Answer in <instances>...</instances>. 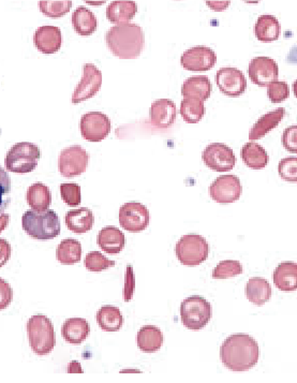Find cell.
Returning <instances> with one entry per match:
<instances>
[{
  "label": "cell",
  "instance_id": "cell-20",
  "mask_svg": "<svg viewBox=\"0 0 297 383\" xmlns=\"http://www.w3.org/2000/svg\"><path fill=\"white\" fill-rule=\"evenodd\" d=\"M97 242L105 252L116 255L122 252L126 240L124 233L118 228L109 225L100 230L98 234Z\"/></svg>",
  "mask_w": 297,
  "mask_h": 383
},
{
  "label": "cell",
  "instance_id": "cell-2",
  "mask_svg": "<svg viewBox=\"0 0 297 383\" xmlns=\"http://www.w3.org/2000/svg\"><path fill=\"white\" fill-rule=\"evenodd\" d=\"M105 41L118 58L135 59L143 52L145 35L139 25L127 23L111 27L105 35Z\"/></svg>",
  "mask_w": 297,
  "mask_h": 383
},
{
  "label": "cell",
  "instance_id": "cell-41",
  "mask_svg": "<svg viewBox=\"0 0 297 383\" xmlns=\"http://www.w3.org/2000/svg\"><path fill=\"white\" fill-rule=\"evenodd\" d=\"M267 96L273 103H281L290 97V87L283 81H275L267 86Z\"/></svg>",
  "mask_w": 297,
  "mask_h": 383
},
{
  "label": "cell",
  "instance_id": "cell-14",
  "mask_svg": "<svg viewBox=\"0 0 297 383\" xmlns=\"http://www.w3.org/2000/svg\"><path fill=\"white\" fill-rule=\"evenodd\" d=\"M243 193L241 180L235 175H222L216 178L209 187V195L220 204L239 201Z\"/></svg>",
  "mask_w": 297,
  "mask_h": 383
},
{
  "label": "cell",
  "instance_id": "cell-7",
  "mask_svg": "<svg viewBox=\"0 0 297 383\" xmlns=\"http://www.w3.org/2000/svg\"><path fill=\"white\" fill-rule=\"evenodd\" d=\"M41 152L36 144L20 142L12 146L6 156L5 165L14 173H29L37 168Z\"/></svg>",
  "mask_w": 297,
  "mask_h": 383
},
{
  "label": "cell",
  "instance_id": "cell-19",
  "mask_svg": "<svg viewBox=\"0 0 297 383\" xmlns=\"http://www.w3.org/2000/svg\"><path fill=\"white\" fill-rule=\"evenodd\" d=\"M284 115H286V110L283 108H278L260 117L250 131V141H256L264 138L267 133H271L281 123Z\"/></svg>",
  "mask_w": 297,
  "mask_h": 383
},
{
  "label": "cell",
  "instance_id": "cell-30",
  "mask_svg": "<svg viewBox=\"0 0 297 383\" xmlns=\"http://www.w3.org/2000/svg\"><path fill=\"white\" fill-rule=\"evenodd\" d=\"M241 156L244 163L252 170L264 169L269 160L266 150L256 142L245 144L241 148Z\"/></svg>",
  "mask_w": 297,
  "mask_h": 383
},
{
  "label": "cell",
  "instance_id": "cell-3",
  "mask_svg": "<svg viewBox=\"0 0 297 383\" xmlns=\"http://www.w3.org/2000/svg\"><path fill=\"white\" fill-rule=\"evenodd\" d=\"M22 227L35 240H53L61 233V220L54 210H28L23 215Z\"/></svg>",
  "mask_w": 297,
  "mask_h": 383
},
{
  "label": "cell",
  "instance_id": "cell-4",
  "mask_svg": "<svg viewBox=\"0 0 297 383\" xmlns=\"http://www.w3.org/2000/svg\"><path fill=\"white\" fill-rule=\"evenodd\" d=\"M27 336L31 349L36 354L43 357L50 354L56 344L54 325L43 315L33 316L27 321Z\"/></svg>",
  "mask_w": 297,
  "mask_h": 383
},
{
  "label": "cell",
  "instance_id": "cell-9",
  "mask_svg": "<svg viewBox=\"0 0 297 383\" xmlns=\"http://www.w3.org/2000/svg\"><path fill=\"white\" fill-rule=\"evenodd\" d=\"M111 121L101 112H89L83 115L80 131L86 141L100 142L111 133Z\"/></svg>",
  "mask_w": 297,
  "mask_h": 383
},
{
  "label": "cell",
  "instance_id": "cell-39",
  "mask_svg": "<svg viewBox=\"0 0 297 383\" xmlns=\"http://www.w3.org/2000/svg\"><path fill=\"white\" fill-rule=\"evenodd\" d=\"M61 199L65 201L67 205L74 206L80 205L82 202V195H80V187L75 183H65L61 185Z\"/></svg>",
  "mask_w": 297,
  "mask_h": 383
},
{
  "label": "cell",
  "instance_id": "cell-28",
  "mask_svg": "<svg viewBox=\"0 0 297 383\" xmlns=\"http://www.w3.org/2000/svg\"><path fill=\"white\" fill-rule=\"evenodd\" d=\"M246 297L254 305H264L271 297V285L265 278H250L246 285Z\"/></svg>",
  "mask_w": 297,
  "mask_h": 383
},
{
  "label": "cell",
  "instance_id": "cell-34",
  "mask_svg": "<svg viewBox=\"0 0 297 383\" xmlns=\"http://www.w3.org/2000/svg\"><path fill=\"white\" fill-rule=\"evenodd\" d=\"M179 113L187 123H199L205 115L204 102L197 98H184L180 102Z\"/></svg>",
  "mask_w": 297,
  "mask_h": 383
},
{
  "label": "cell",
  "instance_id": "cell-47",
  "mask_svg": "<svg viewBox=\"0 0 297 383\" xmlns=\"http://www.w3.org/2000/svg\"><path fill=\"white\" fill-rule=\"evenodd\" d=\"M10 216L8 214L0 215V233L9 225Z\"/></svg>",
  "mask_w": 297,
  "mask_h": 383
},
{
  "label": "cell",
  "instance_id": "cell-26",
  "mask_svg": "<svg viewBox=\"0 0 297 383\" xmlns=\"http://www.w3.org/2000/svg\"><path fill=\"white\" fill-rule=\"evenodd\" d=\"M254 34L256 39L262 42H273L279 39L281 35V25L273 16H261L254 25Z\"/></svg>",
  "mask_w": 297,
  "mask_h": 383
},
{
  "label": "cell",
  "instance_id": "cell-43",
  "mask_svg": "<svg viewBox=\"0 0 297 383\" xmlns=\"http://www.w3.org/2000/svg\"><path fill=\"white\" fill-rule=\"evenodd\" d=\"M14 300L11 286L3 278H0V310H6Z\"/></svg>",
  "mask_w": 297,
  "mask_h": 383
},
{
  "label": "cell",
  "instance_id": "cell-18",
  "mask_svg": "<svg viewBox=\"0 0 297 383\" xmlns=\"http://www.w3.org/2000/svg\"><path fill=\"white\" fill-rule=\"evenodd\" d=\"M176 121V106L172 100L158 99L150 106V123L155 128L167 129Z\"/></svg>",
  "mask_w": 297,
  "mask_h": 383
},
{
  "label": "cell",
  "instance_id": "cell-22",
  "mask_svg": "<svg viewBox=\"0 0 297 383\" xmlns=\"http://www.w3.org/2000/svg\"><path fill=\"white\" fill-rule=\"evenodd\" d=\"M273 284L279 290L292 292L297 290V265L282 262L276 267L273 275Z\"/></svg>",
  "mask_w": 297,
  "mask_h": 383
},
{
  "label": "cell",
  "instance_id": "cell-23",
  "mask_svg": "<svg viewBox=\"0 0 297 383\" xmlns=\"http://www.w3.org/2000/svg\"><path fill=\"white\" fill-rule=\"evenodd\" d=\"M137 12L135 1L116 0L110 4L107 9V18L113 24H127L135 18Z\"/></svg>",
  "mask_w": 297,
  "mask_h": 383
},
{
  "label": "cell",
  "instance_id": "cell-27",
  "mask_svg": "<svg viewBox=\"0 0 297 383\" xmlns=\"http://www.w3.org/2000/svg\"><path fill=\"white\" fill-rule=\"evenodd\" d=\"M137 342L140 350L143 352H157L163 344L162 332L154 325H145L137 333Z\"/></svg>",
  "mask_w": 297,
  "mask_h": 383
},
{
  "label": "cell",
  "instance_id": "cell-15",
  "mask_svg": "<svg viewBox=\"0 0 297 383\" xmlns=\"http://www.w3.org/2000/svg\"><path fill=\"white\" fill-rule=\"evenodd\" d=\"M250 80L258 86H269L277 81L279 68L273 59L266 56H259L252 59L248 68Z\"/></svg>",
  "mask_w": 297,
  "mask_h": 383
},
{
  "label": "cell",
  "instance_id": "cell-12",
  "mask_svg": "<svg viewBox=\"0 0 297 383\" xmlns=\"http://www.w3.org/2000/svg\"><path fill=\"white\" fill-rule=\"evenodd\" d=\"M147 208L139 202L125 203L120 210V223L125 230L133 233L144 231L150 225Z\"/></svg>",
  "mask_w": 297,
  "mask_h": 383
},
{
  "label": "cell",
  "instance_id": "cell-1",
  "mask_svg": "<svg viewBox=\"0 0 297 383\" xmlns=\"http://www.w3.org/2000/svg\"><path fill=\"white\" fill-rule=\"evenodd\" d=\"M260 349L258 342L247 334H234L224 340L220 348V359L228 369L247 372L258 364Z\"/></svg>",
  "mask_w": 297,
  "mask_h": 383
},
{
  "label": "cell",
  "instance_id": "cell-45",
  "mask_svg": "<svg viewBox=\"0 0 297 383\" xmlns=\"http://www.w3.org/2000/svg\"><path fill=\"white\" fill-rule=\"evenodd\" d=\"M12 247L8 240L0 238V267L7 265L11 258Z\"/></svg>",
  "mask_w": 297,
  "mask_h": 383
},
{
  "label": "cell",
  "instance_id": "cell-21",
  "mask_svg": "<svg viewBox=\"0 0 297 383\" xmlns=\"http://www.w3.org/2000/svg\"><path fill=\"white\" fill-rule=\"evenodd\" d=\"M212 89L213 85L207 76H190L182 84V95L186 98H197L204 102L211 97Z\"/></svg>",
  "mask_w": 297,
  "mask_h": 383
},
{
  "label": "cell",
  "instance_id": "cell-40",
  "mask_svg": "<svg viewBox=\"0 0 297 383\" xmlns=\"http://www.w3.org/2000/svg\"><path fill=\"white\" fill-rule=\"evenodd\" d=\"M278 173L286 182L297 183V157H286L278 165Z\"/></svg>",
  "mask_w": 297,
  "mask_h": 383
},
{
  "label": "cell",
  "instance_id": "cell-29",
  "mask_svg": "<svg viewBox=\"0 0 297 383\" xmlns=\"http://www.w3.org/2000/svg\"><path fill=\"white\" fill-rule=\"evenodd\" d=\"M26 201L36 212H46L52 203V193L46 185L36 183L27 189Z\"/></svg>",
  "mask_w": 297,
  "mask_h": 383
},
{
  "label": "cell",
  "instance_id": "cell-38",
  "mask_svg": "<svg viewBox=\"0 0 297 383\" xmlns=\"http://www.w3.org/2000/svg\"><path fill=\"white\" fill-rule=\"evenodd\" d=\"M12 183L7 171L0 167V215L4 214L11 202Z\"/></svg>",
  "mask_w": 297,
  "mask_h": 383
},
{
  "label": "cell",
  "instance_id": "cell-16",
  "mask_svg": "<svg viewBox=\"0 0 297 383\" xmlns=\"http://www.w3.org/2000/svg\"><path fill=\"white\" fill-rule=\"evenodd\" d=\"M216 83L220 91L229 97H239L247 88V80L241 70L236 68H222L216 73Z\"/></svg>",
  "mask_w": 297,
  "mask_h": 383
},
{
  "label": "cell",
  "instance_id": "cell-35",
  "mask_svg": "<svg viewBox=\"0 0 297 383\" xmlns=\"http://www.w3.org/2000/svg\"><path fill=\"white\" fill-rule=\"evenodd\" d=\"M73 3L71 0H61V1H50L43 0L40 1V11L48 16V18L58 19L63 18L71 10Z\"/></svg>",
  "mask_w": 297,
  "mask_h": 383
},
{
  "label": "cell",
  "instance_id": "cell-33",
  "mask_svg": "<svg viewBox=\"0 0 297 383\" xmlns=\"http://www.w3.org/2000/svg\"><path fill=\"white\" fill-rule=\"evenodd\" d=\"M56 258L61 265H76L82 258V245L73 238L61 240L56 249Z\"/></svg>",
  "mask_w": 297,
  "mask_h": 383
},
{
  "label": "cell",
  "instance_id": "cell-13",
  "mask_svg": "<svg viewBox=\"0 0 297 383\" xmlns=\"http://www.w3.org/2000/svg\"><path fill=\"white\" fill-rule=\"evenodd\" d=\"M217 63V55L209 46H194L189 48L180 57V65L192 72L209 71Z\"/></svg>",
  "mask_w": 297,
  "mask_h": 383
},
{
  "label": "cell",
  "instance_id": "cell-11",
  "mask_svg": "<svg viewBox=\"0 0 297 383\" xmlns=\"http://www.w3.org/2000/svg\"><path fill=\"white\" fill-rule=\"evenodd\" d=\"M103 86V73L93 63H85L83 68V78L75 87L71 102L80 103L93 98Z\"/></svg>",
  "mask_w": 297,
  "mask_h": 383
},
{
  "label": "cell",
  "instance_id": "cell-8",
  "mask_svg": "<svg viewBox=\"0 0 297 383\" xmlns=\"http://www.w3.org/2000/svg\"><path fill=\"white\" fill-rule=\"evenodd\" d=\"M89 155L82 146L73 145L65 148L59 155L58 169L65 178H76L86 172Z\"/></svg>",
  "mask_w": 297,
  "mask_h": 383
},
{
  "label": "cell",
  "instance_id": "cell-31",
  "mask_svg": "<svg viewBox=\"0 0 297 383\" xmlns=\"http://www.w3.org/2000/svg\"><path fill=\"white\" fill-rule=\"evenodd\" d=\"M72 24L80 36H90L97 31L98 20L86 7H78L72 14Z\"/></svg>",
  "mask_w": 297,
  "mask_h": 383
},
{
  "label": "cell",
  "instance_id": "cell-25",
  "mask_svg": "<svg viewBox=\"0 0 297 383\" xmlns=\"http://www.w3.org/2000/svg\"><path fill=\"white\" fill-rule=\"evenodd\" d=\"M95 223V217L89 208H80L70 210L66 215V225L70 231L82 234L90 231Z\"/></svg>",
  "mask_w": 297,
  "mask_h": 383
},
{
  "label": "cell",
  "instance_id": "cell-46",
  "mask_svg": "<svg viewBox=\"0 0 297 383\" xmlns=\"http://www.w3.org/2000/svg\"><path fill=\"white\" fill-rule=\"evenodd\" d=\"M230 4V1H207V5L215 11H224Z\"/></svg>",
  "mask_w": 297,
  "mask_h": 383
},
{
  "label": "cell",
  "instance_id": "cell-42",
  "mask_svg": "<svg viewBox=\"0 0 297 383\" xmlns=\"http://www.w3.org/2000/svg\"><path fill=\"white\" fill-rule=\"evenodd\" d=\"M282 145L292 154H297V126H290L284 129L281 138Z\"/></svg>",
  "mask_w": 297,
  "mask_h": 383
},
{
  "label": "cell",
  "instance_id": "cell-6",
  "mask_svg": "<svg viewBox=\"0 0 297 383\" xmlns=\"http://www.w3.org/2000/svg\"><path fill=\"white\" fill-rule=\"evenodd\" d=\"M213 316V310L209 301L202 297H188L180 305V318L184 327L190 331L204 329Z\"/></svg>",
  "mask_w": 297,
  "mask_h": 383
},
{
  "label": "cell",
  "instance_id": "cell-24",
  "mask_svg": "<svg viewBox=\"0 0 297 383\" xmlns=\"http://www.w3.org/2000/svg\"><path fill=\"white\" fill-rule=\"evenodd\" d=\"M90 333L88 322L83 318H71L66 320L61 327V335L66 342L72 344H80Z\"/></svg>",
  "mask_w": 297,
  "mask_h": 383
},
{
  "label": "cell",
  "instance_id": "cell-36",
  "mask_svg": "<svg viewBox=\"0 0 297 383\" xmlns=\"http://www.w3.org/2000/svg\"><path fill=\"white\" fill-rule=\"evenodd\" d=\"M244 273V267L239 261L224 260L222 261L214 269L213 278L215 280H226V278L236 277Z\"/></svg>",
  "mask_w": 297,
  "mask_h": 383
},
{
  "label": "cell",
  "instance_id": "cell-5",
  "mask_svg": "<svg viewBox=\"0 0 297 383\" xmlns=\"http://www.w3.org/2000/svg\"><path fill=\"white\" fill-rule=\"evenodd\" d=\"M175 253L182 265L197 267L209 258V244L199 234H187L176 244Z\"/></svg>",
  "mask_w": 297,
  "mask_h": 383
},
{
  "label": "cell",
  "instance_id": "cell-44",
  "mask_svg": "<svg viewBox=\"0 0 297 383\" xmlns=\"http://www.w3.org/2000/svg\"><path fill=\"white\" fill-rule=\"evenodd\" d=\"M135 273H133L132 267L129 265L127 267L126 280H125L124 287V300L125 302H130L133 297V293H135Z\"/></svg>",
  "mask_w": 297,
  "mask_h": 383
},
{
  "label": "cell",
  "instance_id": "cell-37",
  "mask_svg": "<svg viewBox=\"0 0 297 383\" xmlns=\"http://www.w3.org/2000/svg\"><path fill=\"white\" fill-rule=\"evenodd\" d=\"M85 267L90 272L107 271L115 265V261L110 260L107 257L98 251H91L86 255L84 261Z\"/></svg>",
  "mask_w": 297,
  "mask_h": 383
},
{
  "label": "cell",
  "instance_id": "cell-10",
  "mask_svg": "<svg viewBox=\"0 0 297 383\" xmlns=\"http://www.w3.org/2000/svg\"><path fill=\"white\" fill-rule=\"evenodd\" d=\"M202 159L207 167L216 172L232 171L237 163L232 148L224 143L209 144L203 152Z\"/></svg>",
  "mask_w": 297,
  "mask_h": 383
},
{
  "label": "cell",
  "instance_id": "cell-48",
  "mask_svg": "<svg viewBox=\"0 0 297 383\" xmlns=\"http://www.w3.org/2000/svg\"><path fill=\"white\" fill-rule=\"evenodd\" d=\"M293 91H294L295 97L297 98V80L293 83Z\"/></svg>",
  "mask_w": 297,
  "mask_h": 383
},
{
  "label": "cell",
  "instance_id": "cell-17",
  "mask_svg": "<svg viewBox=\"0 0 297 383\" xmlns=\"http://www.w3.org/2000/svg\"><path fill=\"white\" fill-rule=\"evenodd\" d=\"M33 44L43 54H55L61 50L63 44L61 29L56 26L39 27L33 35Z\"/></svg>",
  "mask_w": 297,
  "mask_h": 383
},
{
  "label": "cell",
  "instance_id": "cell-32",
  "mask_svg": "<svg viewBox=\"0 0 297 383\" xmlns=\"http://www.w3.org/2000/svg\"><path fill=\"white\" fill-rule=\"evenodd\" d=\"M98 325L105 332H118L124 325V317L115 306H103L97 312Z\"/></svg>",
  "mask_w": 297,
  "mask_h": 383
}]
</instances>
